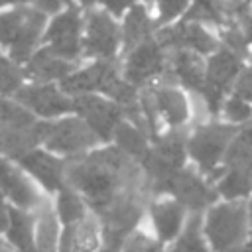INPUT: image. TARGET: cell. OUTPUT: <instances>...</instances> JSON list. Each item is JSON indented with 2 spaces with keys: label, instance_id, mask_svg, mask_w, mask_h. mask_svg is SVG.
<instances>
[{
  "label": "cell",
  "instance_id": "obj_1",
  "mask_svg": "<svg viewBox=\"0 0 252 252\" xmlns=\"http://www.w3.org/2000/svg\"><path fill=\"white\" fill-rule=\"evenodd\" d=\"M35 132L37 144L63 159H75L102 144L93 128L75 112L53 120H37Z\"/></svg>",
  "mask_w": 252,
  "mask_h": 252
},
{
  "label": "cell",
  "instance_id": "obj_2",
  "mask_svg": "<svg viewBox=\"0 0 252 252\" xmlns=\"http://www.w3.org/2000/svg\"><path fill=\"white\" fill-rule=\"evenodd\" d=\"M45 28V14L37 8H12L0 14V47L16 63L24 65L41 45Z\"/></svg>",
  "mask_w": 252,
  "mask_h": 252
},
{
  "label": "cell",
  "instance_id": "obj_3",
  "mask_svg": "<svg viewBox=\"0 0 252 252\" xmlns=\"http://www.w3.org/2000/svg\"><path fill=\"white\" fill-rule=\"evenodd\" d=\"M203 230L211 252H226L246 244L248 213L244 199H219L203 213Z\"/></svg>",
  "mask_w": 252,
  "mask_h": 252
},
{
  "label": "cell",
  "instance_id": "obj_4",
  "mask_svg": "<svg viewBox=\"0 0 252 252\" xmlns=\"http://www.w3.org/2000/svg\"><path fill=\"white\" fill-rule=\"evenodd\" d=\"M240 128L230 126L226 122H205L195 126L187 134V158L195 163V167L211 181L213 173L222 169L226 152L238 134Z\"/></svg>",
  "mask_w": 252,
  "mask_h": 252
},
{
  "label": "cell",
  "instance_id": "obj_5",
  "mask_svg": "<svg viewBox=\"0 0 252 252\" xmlns=\"http://www.w3.org/2000/svg\"><path fill=\"white\" fill-rule=\"evenodd\" d=\"M240 53L232 51L226 45H219L207 59H205V83L199 91L205 106L211 114H219L224 96L232 91L236 77L242 71Z\"/></svg>",
  "mask_w": 252,
  "mask_h": 252
},
{
  "label": "cell",
  "instance_id": "obj_6",
  "mask_svg": "<svg viewBox=\"0 0 252 252\" xmlns=\"http://www.w3.org/2000/svg\"><path fill=\"white\" fill-rule=\"evenodd\" d=\"M0 193L12 209L26 213H39L49 201L24 167L6 156H0Z\"/></svg>",
  "mask_w": 252,
  "mask_h": 252
},
{
  "label": "cell",
  "instance_id": "obj_7",
  "mask_svg": "<svg viewBox=\"0 0 252 252\" xmlns=\"http://www.w3.org/2000/svg\"><path fill=\"white\" fill-rule=\"evenodd\" d=\"M122 47V32L116 18L104 10H89L83 24V57L114 61Z\"/></svg>",
  "mask_w": 252,
  "mask_h": 252
},
{
  "label": "cell",
  "instance_id": "obj_8",
  "mask_svg": "<svg viewBox=\"0 0 252 252\" xmlns=\"http://www.w3.org/2000/svg\"><path fill=\"white\" fill-rule=\"evenodd\" d=\"M12 98L37 120H53L75 112L73 96L67 94L59 87V83L26 81L24 87Z\"/></svg>",
  "mask_w": 252,
  "mask_h": 252
},
{
  "label": "cell",
  "instance_id": "obj_9",
  "mask_svg": "<svg viewBox=\"0 0 252 252\" xmlns=\"http://www.w3.org/2000/svg\"><path fill=\"white\" fill-rule=\"evenodd\" d=\"M83 24L85 18L77 6L55 14L43 32L41 45L57 57L77 63L83 57Z\"/></svg>",
  "mask_w": 252,
  "mask_h": 252
},
{
  "label": "cell",
  "instance_id": "obj_10",
  "mask_svg": "<svg viewBox=\"0 0 252 252\" xmlns=\"http://www.w3.org/2000/svg\"><path fill=\"white\" fill-rule=\"evenodd\" d=\"M144 118L152 124L154 118H159L171 130H181L191 118V102L187 94L173 85H158L150 91V96L138 104Z\"/></svg>",
  "mask_w": 252,
  "mask_h": 252
},
{
  "label": "cell",
  "instance_id": "obj_11",
  "mask_svg": "<svg viewBox=\"0 0 252 252\" xmlns=\"http://www.w3.org/2000/svg\"><path fill=\"white\" fill-rule=\"evenodd\" d=\"M10 159L20 163L49 199L67 185V159L47 152L41 146H35Z\"/></svg>",
  "mask_w": 252,
  "mask_h": 252
},
{
  "label": "cell",
  "instance_id": "obj_12",
  "mask_svg": "<svg viewBox=\"0 0 252 252\" xmlns=\"http://www.w3.org/2000/svg\"><path fill=\"white\" fill-rule=\"evenodd\" d=\"M75 114L81 116L93 132L104 142H110L118 124L126 118L124 108L104 94H79L73 96Z\"/></svg>",
  "mask_w": 252,
  "mask_h": 252
},
{
  "label": "cell",
  "instance_id": "obj_13",
  "mask_svg": "<svg viewBox=\"0 0 252 252\" xmlns=\"http://www.w3.org/2000/svg\"><path fill=\"white\" fill-rule=\"evenodd\" d=\"M163 195L175 197L181 205L187 207L189 213H205L215 201H219L211 181L199 169H189L187 165L173 173L165 185Z\"/></svg>",
  "mask_w": 252,
  "mask_h": 252
},
{
  "label": "cell",
  "instance_id": "obj_14",
  "mask_svg": "<svg viewBox=\"0 0 252 252\" xmlns=\"http://www.w3.org/2000/svg\"><path fill=\"white\" fill-rule=\"evenodd\" d=\"M156 39L161 43V47L165 51L187 49V51H195L203 57H209L220 45L219 39L207 30L205 24L187 22V20H179L171 26L156 30Z\"/></svg>",
  "mask_w": 252,
  "mask_h": 252
},
{
  "label": "cell",
  "instance_id": "obj_15",
  "mask_svg": "<svg viewBox=\"0 0 252 252\" xmlns=\"http://www.w3.org/2000/svg\"><path fill=\"white\" fill-rule=\"evenodd\" d=\"M165 69H167V53L161 47V43L156 39V35L146 39L138 47L130 49L128 53H124L122 75L136 89L140 85L158 79Z\"/></svg>",
  "mask_w": 252,
  "mask_h": 252
},
{
  "label": "cell",
  "instance_id": "obj_16",
  "mask_svg": "<svg viewBox=\"0 0 252 252\" xmlns=\"http://www.w3.org/2000/svg\"><path fill=\"white\" fill-rule=\"evenodd\" d=\"M189 215L191 213L187 211V207L181 205L175 197L171 195L158 197V201L150 207V222H152L156 240L161 246H169L183 230Z\"/></svg>",
  "mask_w": 252,
  "mask_h": 252
},
{
  "label": "cell",
  "instance_id": "obj_17",
  "mask_svg": "<svg viewBox=\"0 0 252 252\" xmlns=\"http://www.w3.org/2000/svg\"><path fill=\"white\" fill-rule=\"evenodd\" d=\"M79 63L67 61L39 45L35 53L24 63V73L28 81L33 83H61L67 75H71Z\"/></svg>",
  "mask_w": 252,
  "mask_h": 252
},
{
  "label": "cell",
  "instance_id": "obj_18",
  "mask_svg": "<svg viewBox=\"0 0 252 252\" xmlns=\"http://www.w3.org/2000/svg\"><path fill=\"white\" fill-rule=\"evenodd\" d=\"M205 59L203 55L187 49H173L167 55V69L177 79L179 85L195 93L201 91L205 83Z\"/></svg>",
  "mask_w": 252,
  "mask_h": 252
},
{
  "label": "cell",
  "instance_id": "obj_19",
  "mask_svg": "<svg viewBox=\"0 0 252 252\" xmlns=\"http://www.w3.org/2000/svg\"><path fill=\"white\" fill-rule=\"evenodd\" d=\"M120 32H122V51L128 53L130 49L138 47L140 43H144L146 39L156 35L154 16H150V12L144 4L136 2L124 14V22L120 24Z\"/></svg>",
  "mask_w": 252,
  "mask_h": 252
},
{
  "label": "cell",
  "instance_id": "obj_20",
  "mask_svg": "<svg viewBox=\"0 0 252 252\" xmlns=\"http://www.w3.org/2000/svg\"><path fill=\"white\" fill-rule=\"evenodd\" d=\"M51 201H53L55 219H57V222H59L61 228L77 226L87 217H91L87 201L73 187H69V185H65L59 193H55L51 197Z\"/></svg>",
  "mask_w": 252,
  "mask_h": 252
},
{
  "label": "cell",
  "instance_id": "obj_21",
  "mask_svg": "<svg viewBox=\"0 0 252 252\" xmlns=\"http://www.w3.org/2000/svg\"><path fill=\"white\" fill-rule=\"evenodd\" d=\"M110 142H114L118 152H122L126 158H134V159H142V161L148 158V154L152 150L146 128L134 124L128 118H124L118 124Z\"/></svg>",
  "mask_w": 252,
  "mask_h": 252
},
{
  "label": "cell",
  "instance_id": "obj_22",
  "mask_svg": "<svg viewBox=\"0 0 252 252\" xmlns=\"http://www.w3.org/2000/svg\"><path fill=\"white\" fill-rule=\"evenodd\" d=\"M167 252H211L203 230V213H191L179 236L167 246Z\"/></svg>",
  "mask_w": 252,
  "mask_h": 252
},
{
  "label": "cell",
  "instance_id": "obj_23",
  "mask_svg": "<svg viewBox=\"0 0 252 252\" xmlns=\"http://www.w3.org/2000/svg\"><path fill=\"white\" fill-rule=\"evenodd\" d=\"M181 20L199 22V24H215V26H228L230 24V10L226 0H191L185 16Z\"/></svg>",
  "mask_w": 252,
  "mask_h": 252
},
{
  "label": "cell",
  "instance_id": "obj_24",
  "mask_svg": "<svg viewBox=\"0 0 252 252\" xmlns=\"http://www.w3.org/2000/svg\"><path fill=\"white\" fill-rule=\"evenodd\" d=\"M219 116L222 122L242 128L248 122H252V102H248L246 98H242L236 93H228L220 104Z\"/></svg>",
  "mask_w": 252,
  "mask_h": 252
},
{
  "label": "cell",
  "instance_id": "obj_25",
  "mask_svg": "<svg viewBox=\"0 0 252 252\" xmlns=\"http://www.w3.org/2000/svg\"><path fill=\"white\" fill-rule=\"evenodd\" d=\"M24 65L0 53V98H12L26 83Z\"/></svg>",
  "mask_w": 252,
  "mask_h": 252
},
{
  "label": "cell",
  "instance_id": "obj_26",
  "mask_svg": "<svg viewBox=\"0 0 252 252\" xmlns=\"http://www.w3.org/2000/svg\"><path fill=\"white\" fill-rule=\"evenodd\" d=\"M189 4H191V0H154V8H156L154 24H156V30L179 22L185 16Z\"/></svg>",
  "mask_w": 252,
  "mask_h": 252
},
{
  "label": "cell",
  "instance_id": "obj_27",
  "mask_svg": "<svg viewBox=\"0 0 252 252\" xmlns=\"http://www.w3.org/2000/svg\"><path fill=\"white\" fill-rule=\"evenodd\" d=\"M230 93H236L242 98H246L248 102H252V67H242Z\"/></svg>",
  "mask_w": 252,
  "mask_h": 252
},
{
  "label": "cell",
  "instance_id": "obj_28",
  "mask_svg": "<svg viewBox=\"0 0 252 252\" xmlns=\"http://www.w3.org/2000/svg\"><path fill=\"white\" fill-rule=\"evenodd\" d=\"M100 10L108 12L112 18H124V14L138 2V0H96Z\"/></svg>",
  "mask_w": 252,
  "mask_h": 252
},
{
  "label": "cell",
  "instance_id": "obj_29",
  "mask_svg": "<svg viewBox=\"0 0 252 252\" xmlns=\"http://www.w3.org/2000/svg\"><path fill=\"white\" fill-rule=\"evenodd\" d=\"M35 2V8L43 14H59L71 6H75L73 0H33Z\"/></svg>",
  "mask_w": 252,
  "mask_h": 252
},
{
  "label": "cell",
  "instance_id": "obj_30",
  "mask_svg": "<svg viewBox=\"0 0 252 252\" xmlns=\"http://www.w3.org/2000/svg\"><path fill=\"white\" fill-rule=\"evenodd\" d=\"M10 215H12V207L6 203V199L0 193V236L6 234L8 224H10Z\"/></svg>",
  "mask_w": 252,
  "mask_h": 252
},
{
  "label": "cell",
  "instance_id": "obj_31",
  "mask_svg": "<svg viewBox=\"0 0 252 252\" xmlns=\"http://www.w3.org/2000/svg\"><path fill=\"white\" fill-rule=\"evenodd\" d=\"M246 213H248V238H246V250L252 252V195L246 199Z\"/></svg>",
  "mask_w": 252,
  "mask_h": 252
},
{
  "label": "cell",
  "instance_id": "obj_32",
  "mask_svg": "<svg viewBox=\"0 0 252 252\" xmlns=\"http://www.w3.org/2000/svg\"><path fill=\"white\" fill-rule=\"evenodd\" d=\"M24 2H30V0H0V8L2 6H18V4H24Z\"/></svg>",
  "mask_w": 252,
  "mask_h": 252
},
{
  "label": "cell",
  "instance_id": "obj_33",
  "mask_svg": "<svg viewBox=\"0 0 252 252\" xmlns=\"http://www.w3.org/2000/svg\"><path fill=\"white\" fill-rule=\"evenodd\" d=\"M226 252H248L246 246H238V248H232V250H226Z\"/></svg>",
  "mask_w": 252,
  "mask_h": 252
},
{
  "label": "cell",
  "instance_id": "obj_34",
  "mask_svg": "<svg viewBox=\"0 0 252 252\" xmlns=\"http://www.w3.org/2000/svg\"><path fill=\"white\" fill-rule=\"evenodd\" d=\"M79 2H81L83 6H91V4H94L96 0H79Z\"/></svg>",
  "mask_w": 252,
  "mask_h": 252
},
{
  "label": "cell",
  "instance_id": "obj_35",
  "mask_svg": "<svg viewBox=\"0 0 252 252\" xmlns=\"http://www.w3.org/2000/svg\"><path fill=\"white\" fill-rule=\"evenodd\" d=\"M230 2H232V4H234V6H236V4H240V2H242V0H230Z\"/></svg>",
  "mask_w": 252,
  "mask_h": 252
}]
</instances>
